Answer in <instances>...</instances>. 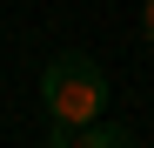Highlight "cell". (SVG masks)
I'll list each match as a JSON object with an SVG mask.
<instances>
[{
  "label": "cell",
  "mask_w": 154,
  "mask_h": 148,
  "mask_svg": "<svg viewBox=\"0 0 154 148\" xmlns=\"http://www.w3.org/2000/svg\"><path fill=\"white\" fill-rule=\"evenodd\" d=\"M40 101H47V121H60V128H81V121L107 114V74L87 47H67L40 67Z\"/></svg>",
  "instance_id": "cell-1"
},
{
  "label": "cell",
  "mask_w": 154,
  "mask_h": 148,
  "mask_svg": "<svg viewBox=\"0 0 154 148\" xmlns=\"http://www.w3.org/2000/svg\"><path fill=\"white\" fill-rule=\"evenodd\" d=\"M141 40L154 47V0H147V7H141Z\"/></svg>",
  "instance_id": "cell-2"
}]
</instances>
